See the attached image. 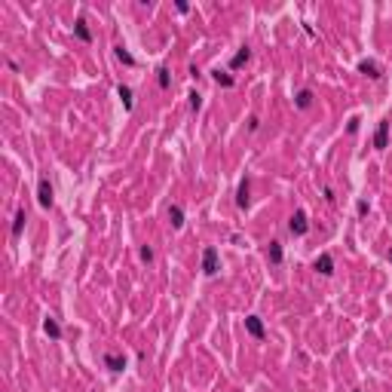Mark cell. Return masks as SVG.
<instances>
[{
  "label": "cell",
  "mask_w": 392,
  "mask_h": 392,
  "mask_svg": "<svg viewBox=\"0 0 392 392\" xmlns=\"http://www.w3.org/2000/svg\"><path fill=\"white\" fill-rule=\"evenodd\" d=\"M218 270H221V254H218L214 245H209V248L202 251V273L205 276H214Z\"/></svg>",
  "instance_id": "6da1fadb"
},
{
  "label": "cell",
  "mask_w": 392,
  "mask_h": 392,
  "mask_svg": "<svg viewBox=\"0 0 392 392\" xmlns=\"http://www.w3.org/2000/svg\"><path fill=\"white\" fill-rule=\"evenodd\" d=\"M288 230L294 233V236H303V233L310 230V218H307V212H303V209H297V212L291 214V221H288Z\"/></svg>",
  "instance_id": "7a4b0ae2"
},
{
  "label": "cell",
  "mask_w": 392,
  "mask_h": 392,
  "mask_svg": "<svg viewBox=\"0 0 392 392\" xmlns=\"http://www.w3.org/2000/svg\"><path fill=\"white\" fill-rule=\"evenodd\" d=\"M37 202H40L43 209H52L55 196H52V184H49V178H40V184H37Z\"/></svg>",
  "instance_id": "3957f363"
},
{
  "label": "cell",
  "mask_w": 392,
  "mask_h": 392,
  "mask_svg": "<svg viewBox=\"0 0 392 392\" xmlns=\"http://www.w3.org/2000/svg\"><path fill=\"white\" fill-rule=\"evenodd\" d=\"M374 147H377V150H386V147H389V120H380V123H377Z\"/></svg>",
  "instance_id": "277c9868"
},
{
  "label": "cell",
  "mask_w": 392,
  "mask_h": 392,
  "mask_svg": "<svg viewBox=\"0 0 392 392\" xmlns=\"http://www.w3.org/2000/svg\"><path fill=\"white\" fill-rule=\"evenodd\" d=\"M248 202H251V181L242 178L239 187H236V205L239 209H248Z\"/></svg>",
  "instance_id": "5b68a950"
},
{
  "label": "cell",
  "mask_w": 392,
  "mask_h": 392,
  "mask_svg": "<svg viewBox=\"0 0 392 392\" xmlns=\"http://www.w3.org/2000/svg\"><path fill=\"white\" fill-rule=\"evenodd\" d=\"M312 267H316V273H322V276H331V273H334V258H331L328 251H322Z\"/></svg>",
  "instance_id": "8992f818"
},
{
  "label": "cell",
  "mask_w": 392,
  "mask_h": 392,
  "mask_svg": "<svg viewBox=\"0 0 392 392\" xmlns=\"http://www.w3.org/2000/svg\"><path fill=\"white\" fill-rule=\"evenodd\" d=\"M245 331H248L254 340H263V322H261V316H248V319H245Z\"/></svg>",
  "instance_id": "52a82bcc"
},
{
  "label": "cell",
  "mask_w": 392,
  "mask_h": 392,
  "mask_svg": "<svg viewBox=\"0 0 392 392\" xmlns=\"http://www.w3.org/2000/svg\"><path fill=\"white\" fill-rule=\"evenodd\" d=\"M104 368L114 371V374H120V371L126 368V356H116V352H107L104 356Z\"/></svg>",
  "instance_id": "ba28073f"
},
{
  "label": "cell",
  "mask_w": 392,
  "mask_h": 392,
  "mask_svg": "<svg viewBox=\"0 0 392 392\" xmlns=\"http://www.w3.org/2000/svg\"><path fill=\"white\" fill-rule=\"evenodd\" d=\"M359 71L365 74V77H371V80H380V77H383V71H380V65H377V62H371V58H365V62H359Z\"/></svg>",
  "instance_id": "9c48e42d"
},
{
  "label": "cell",
  "mask_w": 392,
  "mask_h": 392,
  "mask_svg": "<svg viewBox=\"0 0 392 392\" xmlns=\"http://www.w3.org/2000/svg\"><path fill=\"white\" fill-rule=\"evenodd\" d=\"M74 37L83 40V43H92V31H89V25H86V18H77L74 22Z\"/></svg>",
  "instance_id": "30bf717a"
},
{
  "label": "cell",
  "mask_w": 392,
  "mask_h": 392,
  "mask_svg": "<svg viewBox=\"0 0 392 392\" xmlns=\"http://www.w3.org/2000/svg\"><path fill=\"white\" fill-rule=\"evenodd\" d=\"M248 58H251V49H248V46H242L239 52H236V55L230 58V67H233V71H239L242 65H248Z\"/></svg>",
  "instance_id": "8fae6325"
},
{
  "label": "cell",
  "mask_w": 392,
  "mask_h": 392,
  "mask_svg": "<svg viewBox=\"0 0 392 392\" xmlns=\"http://www.w3.org/2000/svg\"><path fill=\"white\" fill-rule=\"evenodd\" d=\"M169 224L175 230L184 227V209H181V205H169Z\"/></svg>",
  "instance_id": "7c38bea8"
},
{
  "label": "cell",
  "mask_w": 392,
  "mask_h": 392,
  "mask_svg": "<svg viewBox=\"0 0 392 392\" xmlns=\"http://www.w3.org/2000/svg\"><path fill=\"white\" fill-rule=\"evenodd\" d=\"M267 258H270V263H273V267H279V263H282V242H270Z\"/></svg>",
  "instance_id": "4fadbf2b"
},
{
  "label": "cell",
  "mask_w": 392,
  "mask_h": 392,
  "mask_svg": "<svg viewBox=\"0 0 392 392\" xmlns=\"http://www.w3.org/2000/svg\"><path fill=\"white\" fill-rule=\"evenodd\" d=\"M294 104H297L300 111H307V107L312 104V89H300L297 95H294Z\"/></svg>",
  "instance_id": "5bb4252c"
},
{
  "label": "cell",
  "mask_w": 392,
  "mask_h": 392,
  "mask_svg": "<svg viewBox=\"0 0 392 392\" xmlns=\"http://www.w3.org/2000/svg\"><path fill=\"white\" fill-rule=\"evenodd\" d=\"M212 80L218 83V86H224V89H230V86L236 83V80H233V77H230L227 71H212Z\"/></svg>",
  "instance_id": "9a60e30c"
},
{
  "label": "cell",
  "mask_w": 392,
  "mask_h": 392,
  "mask_svg": "<svg viewBox=\"0 0 392 392\" xmlns=\"http://www.w3.org/2000/svg\"><path fill=\"white\" fill-rule=\"evenodd\" d=\"M43 331H46V334L52 337V340H62V328H58L55 319H43Z\"/></svg>",
  "instance_id": "2e32d148"
},
{
  "label": "cell",
  "mask_w": 392,
  "mask_h": 392,
  "mask_svg": "<svg viewBox=\"0 0 392 392\" xmlns=\"http://www.w3.org/2000/svg\"><path fill=\"white\" fill-rule=\"evenodd\" d=\"M116 95L123 98V107H126V111H132V107H135V98H132V89H129V86H120V89H116Z\"/></svg>",
  "instance_id": "e0dca14e"
},
{
  "label": "cell",
  "mask_w": 392,
  "mask_h": 392,
  "mask_svg": "<svg viewBox=\"0 0 392 392\" xmlns=\"http://www.w3.org/2000/svg\"><path fill=\"white\" fill-rule=\"evenodd\" d=\"M25 209H18L16 212V218H13V236H22V230H25Z\"/></svg>",
  "instance_id": "ac0fdd59"
},
{
  "label": "cell",
  "mask_w": 392,
  "mask_h": 392,
  "mask_svg": "<svg viewBox=\"0 0 392 392\" xmlns=\"http://www.w3.org/2000/svg\"><path fill=\"white\" fill-rule=\"evenodd\" d=\"M156 83H160V89H169V86H172V74H169V67H160V71H156Z\"/></svg>",
  "instance_id": "d6986e66"
},
{
  "label": "cell",
  "mask_w": 392,
  "mask_h": 392,
  "mask_svg": "<svg viewBox=\"0 0 392 392\" xmlns=\"http://www.w3.org/2000/svg\"><path fill=\"white\" fill-rule=\"evenodd\" d=\"M114 55H116V58H120V62H123V65H129V67L135 65V58L129 55V49H126V46H114Z\"/></svg>",
  "instance_id": "ffe728a7"
},
{
  "label": "cell",
  "mask_w": 392,
  "mask_h": 392,
  "mask_svg": "<svg viewBox=\"0 0 392 392\" xmlns=\"http://www.w3.org/2000/svg\"><path fill=\"white\" fill-rule=\"evenodd\" d=\"M190 107H193V111H199V107H202V95L199 92H190Z\"/></svg>",
  "instance_id": "44dd1931"
},
{
  "label": "cell",
  "mask_w": 392,
  "mask_h": 392,
  "mask_svg": "<svg viewBox=\"0 0 392 392\" xmlns=\"http://www.w3.org/2000/svg\"><path fill=\"white\" fill-rule=\"evenodd\" d=\"M141 261L144 263H153V248H150V245H144V248H141Z\"/></svg>",
  "instance_id": "7402d4cb"
},
{
  "label": "cell",
  "mask_w": 392,
  "mask_h": 392,
  "mask_svg": "<svg viewBox=\"0 0 392 392\" xmlns=\"http://www.w3.org/2000/svg\"><path fill=\"white\" fill-rule=\"evenodd\" d=\"M359 123H361L359 116H352V120L346 123V132H349V135H356V132H359Z\"/></svg>",
  "instance_id": "603a6c76"
},
{
  "label": "cell",
  "mask_w": 392,
  "mask_h": 392,
  "mask_svg": "<svg viewBox=\"0 0 392 392\" xmlns=\"http://www.w3.org/2000/svg\"><path fill=\"white\" fill-rule=\"evenodd\" d=\"M356 212L361 214V218H365V214H368V199H359V205H356Z\"/></svg>",
  "instance_id": "cb8c5ba5"
},
{
  "label": "cell",
  "mask_w": 392,
  "mask_h": 392,
  "mask_svg": "<svg viewBox=\"0 0 392 392\" xmlns=\"http://www.w3.org/2000/svg\"><path fill=\"white\" fill-rule=\"evenodd\" d=\"M258 126H261V120H258V116H251V120H248V129H251V132H258Z\"/></svg>",
  "instance_id": "d4e9b609"
},
{
  "label": "cell",
  "mask_w": 392,
  "mask_h": 392,
  "mask_svg": "<svg viewBox=\"0 0 392 392\" xmlns=\"http://www.w3.org/2000/svg\"><path fill=\"white\" fill-rule=\"evenodd\" d=\"M389 263H392V251H389Z\"/></svg>",
  "instance_id": "484cf974"
}]
</instances>
